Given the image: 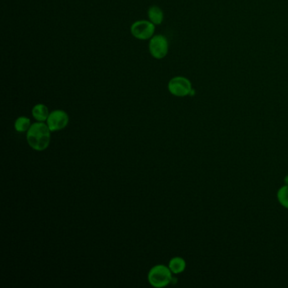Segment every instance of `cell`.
<instances>
[{
    "instance_id": "7a4b0ae2",
    "label": "cell",
    "mask_w": 288,
    "mask_h": 288,
    "mask_svg": "<svg viewBox=\"0 0 288 288\" xmlns=\"http://www.w3.org/2000/svg\"><path fill=\"white\" fill-rule=\"evenodd\" d=\"M173 280V273L168 266L155 265L148 273V281L156 288L165 287Z\"/></svg>"
},
{
    "instance_id": "8fae6325",
    "label": "cell",
    "mask_w": 288,
    "mask_h": 288,
    "mask_svg": "<svg viewBox=\"0 0 288 288\" xmlns=\"http://www.w3.org/2000/svg\"><path fill=\"white\" fill-rule=\"evenodd\" d=\"M278 202L285 209H288V185L280 187L277 191Z\"/></svg>"
},
{
    "instance_id": "5b68a950",
    "label": "cell",
    "mask_w": 288,
    "mask_h": 288,
    "mask_svg": "<svg viewBox=\"0 0 288 288\" xmlns=\"http://www.w3.org/2000/svg\"><path fill=\"white\" fill-rule=\"evenodd\" d=\"M156 26L150 21H137L132 24L131 34L138 40H149L155 35Z\"/></svg>"
},
{
    "instance_id": "7c38bea8",
    "label": "cell",
    "mask_w": 288,
    "mask_h": 288,
    "mask_svg": "<svg viewBox=\"0 0 288 288\" xmlns=\"http://www.w3.org/2000/svg\"><path fill=\"white\" fill-rule=\"evenodd\" d=\"M284 183H285V185H288V175L285 176V178H284Z\"/></svg>"
},
{
    "instance_id": "277c9868",
    "label": "cell",
    "mask_w": 288,
    "mask_h": 288,
    "mask_svg": "<svg viewBox=\"0 0 288 288\" xmlns=\"http://www.w3.org/2000/svg\"><path fill=\"white\" fill-rule=\"evenodd\" d=\"M169 51V43L167 37L163 35H154L150 39L149 52L151 55L156 59H163L168 55Z\"/></svg>"
},
{
    "instance_id": "30bf717a",
    "label": "cell",
    "mask_w": 288,
    "mask_h": 288,
    "mask_svg": "<svg viewBox=\"0 0 288 288\" xmlns=\"http://www.w3.org/2000/svg\"><path fill=\"white\" fill-rule=\"evenodd\" d=\"M31 126H32V123H31L30 118H26L25 116L19 117L15 122V128L19 133L27 132L28 129L31 128Z\"/></svg>"
},
{
    "instance_id": "52a82bcc",
    "label": "cell",
    "mask_w": 288,
    "mask_h": 288,
    "mask_svg": "<svg viewBox=\"0 0 288 288\" xmlns=\"http://www.w3.org/2000/svg\"><path fill=\"white\" fill-rule=\"evenodd\" d=\"M32 114L33 118L38 122H45V121H47L50 113L48 108L46 105L39 103V104L35 105L33 107Z\"/></svg>"
},
{
    "instance_id": "ba28073f",
    "label": "cell",
    "mask_w": 288,
    "mask_h": 288,
    "mask_svg": "<svg viewBox=\"0 0 288 288\" xmlns=\"http://www.w3.org/2000/svg\"><path fill=\"white\" fill-rule=\"evenodd\" d=\"M148 18L151 22L154 24L155 26L161 25L164 20V13H163V10L159 6H157L150 7L148 10Z\"/></svg>"
},
{
    "instance_id": "3957f363",
    "label": "cell",
    "mask_w": 288,
    "mask_h": 288,
    "mask_svg": "<svg viewBox=\"0 0 288 288\" xmlns=\"http://www.w3.org/2000/svg\"><path fill=\"white\" fill-rule=\"evenodd\" d=\"M168 89L171 94L178 97H184L193 92L192 83L189 79L183 76H175L168 82Z\"/></svg>"
},
{
    "instance_id": "9c48e42d",
    "label": "cell",
    "mask_w": 288,
    "mask_h": 288,
    "mask_svg": "<svg viewBox=\"0 0 288 288\" xmlns=\"http://www.w3.org/2000/svg\"><path fill=\"white\" fill-rule=\"evenodd\" d=\"M168 267L173 274H180L186 269V261L182 257H174L169 261Z\"/></svg>"
},
{
    "instance_id": "8992f818",
    "label": "cell",
    "mask_w": 288,
    "mask_h": 288,
    "mask_svg": "<svg viewBox=\"0 0 288 288\" xmlns=\"http://www.w3.org/2000/svg\"><path fill=\"white\" fill-rule=\"evenodd\" d=\"M68 121L69 118L68 113H66L65 111L58 109L50 113L47 119V124L50 130L55 132L66 128V126L68 125Z\"/></svg>"
},
{
    "instance_id": "6da1fadb",
    "label": "cell",
    "mask_w": 288,
    "mask_h": 288,
    "mask_svg": "<svg viewBox=\"0 0 288 288\" xmlns=\"http://www.w3.org/2000/svg\"><path fill=\"white\" fill-rule=\"evenodd\" d=\"M51 132L47 123L37 121L32 124L26 133L27 143L35 151L42 152L49 147Z\"/></svg>"
}]
</instances>
